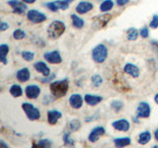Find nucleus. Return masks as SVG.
Wrapping results in <instances>:
<instances>
[{
	"instance_id": "nucleus-1",
	"label": "nucleus",
	"mask_w": 158,
	"mask_h": 148,
	"mask_svg": "<svg viewBox=\"0 0 158 148\" xmlns=\"http://www.w3.org/2000/svg\"><path fill=\"white\" fill-rule=\"evenodd\" d=\"M68 88H69V82L66 78L62 79V80L51 82V85H49V89H51L52 96L56 98H61L63 96H65L68 91Z\"/></svg>"
},
{
	"instance_id": "nucleus-2",
	"label": "nucleus",
	"mask_w": 158,
	"mask_h": 148,
	"mask_svg": "<svg viewBox=\"0 0 158 148\" xmlns=\"http://www.w3.org/2000/svg\"><path fill=\"white\" fill-rule=\"evenodd\" d=\"M65 25H64L63 22L61 21H53L48 28V36L49 37V39H58L61 35L65 32Z\"/></svg>"
},
{
	"instance_id": "nucleus-3",
	"label": "nucleus",
	"mask_w": 158,
	"mask_h": 148,
	"mask_svg": "<svg viewBox=\"0 0 158 148\" xmlns=\"http://www.w3.org/2000/svg\"><path fill=\"white\" fill-rule=\"evenodd\" d=\"M108 57V48L105 44L99 43L93 48L92 51V58L97 63H103Z\"/></svg>"
},
{
	"instance_id": "nucleus-4",
	"label": "nucleus",
	"mask_w": 158,
	"mask_h": 148,
	"mask_svg": "<svg viewBox=\"0 0 158 148\" xmlns=\"http://www.w3.org/2000/svg\"><path fill=\"white\" fill-rule=\"evenodd\" d=\"M22 109L30 121H37L41 117V112L38 108L30 103H23Z\"/></svg>"
},
{
	"instance_id": "nucleus-5",
	"label": "nucleus",
	"mask_w": 158,
	"mask_h": 148,
	"mask_svg": "<svg viewBox=\"0 0 158 148\" xmlns=\"http://www.w3.org/2000/svg\"><path fill=\"white\" fill-rule=\"evenodd\" d=\"M111 19H112V16L110 14H104V15H101V16L95 17L92 21V27L94 30L103 29L109 23V21H111Z\"/></svg>"
},
{
	"instance_id": "nucleus-6",
	"label": "nucleus",
	"mask_w": 158,
	"mask_h": 148,
	"mask_svg": "<svg viewBox=\"0 0 158 148\" xmlns=\"http://www.w3.org/2000/svg\"><path fill=\"white\" fill-rule=\"evenodd\" d=\"M27 18L30 22L34 24L43 23L47 20V16L44 13L38 11V10H30L27 13Z\"/></svg>"
},
{
	"instance_id": "nucleus-7",
	"label": "nucleus",
	"mask_w": 158,
	"mask_h": 148,
	"mask_svg": "<svg viewBox=\"0 0 158 148\" xmlns=\"http://www.w3.org/2000/svg\"><path fill=\"white\" fill-rule=\"evenodd\" d=\"M151 113V108L149 104L146 102H140L138 104L137 110H136V116L139 118H147L150 117Z\"/></svg>"
},
{
	"instance_id": "nucleus-8",
	"label": "nucleus",
	"mask_w": 158,
	"mask_h": 148,
	"mask_svg": "<svg viewBox=\"0 0 158 148\" xmlns=\"http://www.w3.org/2000/svg\"><path fill=\"white\" fill-rule=\"evenodd\" d=\"M47 8H48L52 12H57L59 9L60 10H66L69 7V3H67L64 0H57V1L48 2L46 4Z\"/></svg>"
},
{
	"instance_id": "nucleus-9",
	"label": "nucleus",
	"mask_w": 158,
	"mask_h": 148,
	"mask_svg": "<svg viewBox=\"0 0 158 148\" xmlns=\"http://www.w3.org/2000/svg\"><path fill=\"white\" fill-rule=\"evenodd\" d=\"M44 58L46 60L52 64H59L62 62V58L59 51H48L44 54Z\"/></svg>"
},
{
	"instance_id": "nucleus-10",
	"label": "nucleus",
	"mask_w": 158,
	"mask_h": 148,
	"mask_svg": "<svg viewBox=\"0 0 158 148\" xmlns=\"http://www.w3.org/2000/svg\"><path fill=\"white\" fill-rule=\"evenodd\" d=\"M25 2H21L19 0H10L8 1V5L12 8L13 13L15 14H23L27 10V5L24 4Z\"/></svg>"
},
{
	"instance_id": "nucleus-11",
	"label": "nucleus",
	"mask_w": 158,
	"mask_h": 148,
	"mask_svg": "<svg viewBox=\"0 0 158 148\" xmlns=\"http://www.w3.org/2000/svg\"><path fill=\"white\" fill-rule=\"evenodd\" d=\"M105 132H106V130L103 126H97L95 128H93L90 132V134L88 136V140L91 143H95L99 140V138L102 135L105 134Z\"/></svg>"
},
{
	"instance_id": "nucleus-12",
	"label": "nucleus",
	"mask_w": 158,
	"mask_h": 148,
	"mask_svg": "<svg viewBox=\"0 0 158 148\" xmlns=\"http://www.w3.org/2000/svg\"><path fill=\"white\" fill-rule=\"evenodd\" d=\"M112 125L116 130L123 131V132L128 131V130H130V128H131L130 121H128L127 120H125V118H122V120H118V121H113Z\"/></svg>"
},
{
	"instance_id": "nucleus-13",
	"label": "nucleus",
	"mask_w": 158,
	"mask_h": 148,
	"mask_svg": "<svg viewBox=\"0 0 158 148\" xmlns=\"http://www.w3.org/2000/svg\"><path fill=\"white\" fill-rule=\"evenodd\" d=\"M25 93L29 99H37L41 94V88L37 85H29L25 89Z\"/></svg>"
},
{
	"instance_id": "nucleus-14",
	"label": "nucleus",
	"mask_w": 158,
	"mask_h": 148,
	"mask_svg": "<svg viewBox=\"0 0 158 148\" xmlns=\"http://www.w3.org/2000/svg\"><path fill=\"white\" fill-rule=\"evenodd\" d=\"M123 71H125L127 74H128V75H131V77H133V78H137L138 76H139V74H140L139 68H138L136 65H135V64H132V63H127L126 65L123 66Z\"/></svg>"
},
{
	"instance_id": "nucleus-15",
	"label": "nucleus",
	"mask_w": 158,
	"mask_h": 148,
	"mask_svg": "<svg viewBox=\"0 0 158 148\" xmlns=\"http://www.w3.org/2000/svg\"><path fill=\"white\" fill-rule=\"evenodd\" d=\"M83 100L84 99L82 98L81 95H79V94H72L69 98V104H70V106L75 109V110H78V109L82 108V105H83Z\"/></svg>"
},
{
	"instance_id": "nucleus-16",
	"label": "nucleus",
	"mask_w": 158,
	"mask_h": 148,
	"mask_svg": "<svg viewBox=\"0 0 158 148\" xmlns=\"http://www.w3.org/2000/svg\"><path fill=\"white\" fill-rule=\"evenodd\" d=\"M34 68L36 69L38 72L42 73L44 77H48V76H49V74H51V70H49L48 66L44 61L36 62L34 64Z\"/></svg>"
},
{
	"instance_id": "nucleus-17",
	"label": "nucleus",
	"mask_w": 158,
	"mask_h": 148,
	"mask_svg": "<svg viewBox=\"0 0 158 148\" xmlns=\"http://www.w3.org/2000/svg\"><path fill=\"white\" fill-rule=\"evenodd\" d=\"M61 117H62V113L56 110H52V111L48 112V121L49 125H52L57 123V121H59V118Z\"/></svg>"
},
{
	"instance_id": "nucleus-18",
	"label": "nucleus",
	"mask_w": 158,
	"mask_h": 148,
	"mask_svg": "<svg viewBox=\"0 0 158 148\" xmlns=\"http://www.w3.org/2000/svg\"><path fill=\"white\" fill-rule=\"evenodd\" d=\"M92 9H93V4L91 2H87V1L80 2L75 8L76 12L79 14H85L89 11H91Z\"/></svg>"
},
{
	"instance_id": "nucleus-19",
	"label": "nucleus",
	"mask_w": 158,
	"mask_h": 148,
	"mask_svg": "<svg viewBox=\"0 0 158 148\" xmlns=\"http://www.w3.org/2000/svg\"><path fill=\"white\" fill-rule=\"evenodd\" d=\"M84 100H85L86 104L89 106H96L99 103H101L103 101V98L101 96L87 94V95H85V97H84Z\"/></svg>"
},
{
	"instance_id": "nucleus-20",
	"label": "nucleus",
	"mask_w": 158,
	"mask_h": 148,
	"mask_svg": "<svg viewBox=\"0 0 158 148\" xmlns=\"http://www.w3.org/2000/svg\"><path fill=\"white\" fill-rule=\"evenodd\" d=\"M30 76H31V74H30V70L27 67L20 69L16 74V77L18 79V81L20 82H27L30 79Z\"/></svg>"
},
{
	"instance_id": "nucleus-21",
	"label": "nucleus",
	"mask_w": 158,
	"mask_h": 148,
	"mask_svg": "<svg viewBox=\"0 0 158 148\" xmlns=\"http://www.w3.org/2000/svg\"><path fill=\"white\" fill-rule=\"evenodd\" d=\"M151 140V133L150 131H143L141 132L139 135H138V143L140 145H145L148 142Z\"/></svg>"
},
{
	"instance_id": "nucleus-22",
	"label": "nucleus",
	"mask_w": 158,
	"mask_h": 148,
	"mask_svg": "<svg viewBox=\"0 0 158 148\" xmlns=\"http://www.w3.org/2000/svg\"><path fill=\"white\" fill-rule=\"evenodd\" d=\"M131 138L130 137H120V138H115L114 139V144L116 147H125L131 144Z\"/></svg>"
},
{
	"instance_id": "nucleus-23",
	"label": "nucleus",
	"mask_w": 158,
	"mask_h": 148,
	"mask_svg": "<svg viewBox=\"0 0 158 148\" xmlns=\"http://www.w3.org/2000/svg\"><path fill=\"white\" fill-rule=\"evenodd\" d=\"M0 52H1V62L3 64H7L8 61H7V54L9 52V47L8 44L6 43H2L1 46H0Z\"/></svg>"
},
{
	"instance_id": "nucleus-24",
	"label": "nucleus",
	"mask_w": 158,
	"mask_h": 148,
	"mask_svg": "<svg viewBox=\"0 0 158 148\" xmlns=\"http://www.w3.org/2000/svg\"><path fill=\"white\" fill-rule=\"evenodd\" d=\"M71 19H72L73 27H75L76 29H82L84 27V21L79 16H77V15L72 14L71 15Z\"/></svg>"
},
{
	"instance_id": "nucleus-25",
	"label": "nucleus",
	"mask_w": 158,
	"mask_h": 148,
	"mask_svg": "<svg viewBox=\"0 0 158 148\" xmlns=\"http://www.w3.org/2000/svg\"><path fill=\"white\" fill-rule=\"evenodd\" d=\"M10 94L15 97V98H18V97H21L23 95V90L21 86L19 85H16V84H14V85L11 86V88H10Z\"/></svg>"
},
{
	"instance_id": "nucleus-26",
	"label": "nucleus",
	"mask_w": 158,
	"mask_h": 148,
	"mask_svg": "<svg viewBox=\"0 0 158 148\" xmlns=\"http://www.w3.org/2000/svg\"><path fill=\"white\" fill-rule=\"evenodd\" d=\"M114 7V2L113 0H105L101 5H100V10L102 12H108Z\"/></svg>"
},
{
	"instance_id": "nucleus-27",
	"label": "nucleus",
	"mask_w": 158,
	"mask_h": 148,
	"mask_svg": "<svg viewBox=\"0 0 158 148\" xmlns=\"http://www.w3.org/2000/svg\"><path fill=\"white\" fill-rule=\"evenodd\" d=\"M139 32L135 28H130L127 30V39L128 41H135L137 39Z\"/></svg>"
},
{
	"instance_id": "nucleus-28",
	"label": "nucleus",
	"mask_w": 158,
	"mask_h": 148,
	"mask_svg": "<svg viewBox=\"0 0 158 148\" xmlns=\"http://www.w3.org/2000/svg\"><path fill=\"white\" fill-rule=\"evenodd\" d=\"M91 81L94 87H100L101 84L103 83V78L100 74H94L91 77Z\"/></svg>"
},
{
	"instance_id": "nucleus-29",
	"label": "nucleus",
	"mask_w": 158,
	"mask_h": 148,
	"mask_svg": "<svg viewBox=\"0 0 158 148\" xmlns=\"http://www.w3.org/2000/svg\"><path fill=\"white\" fill-rule=\"evenodd\" d=\"M52 145V142L47 139V138H44V139H41L38 143H35L34 147H51Z\"/></svg>"
},
{
	"instance_id": "nucleus-30",
	"label": "nucleus",
	"mask_w": 158,
	"mask_h": 148,
	"mask_svg": "<svg viewBox=\"0 0 158 148\" xmlns=\"http://www.w3.org/2000/svg\"><path fill=\"white\" fill-rule=\"evenodd\" d=\"M80 127H81V122L78 120H73L69 122V130H70V131H73V132L77 131Z\"/></svg>"
},
{
	"instance_id": "nucleus-31",
	"label": "nucleus",
	"mask_w": 158,
	"mask_h": 148,
	"mask_svg": "<svg viewBox=\"0 0 158 148\" xmlns=\"http://www.w3.org/2000/svg\"><path fill=\"white\" fill-rule=\"evenodd\" d=\"M111 107L114 111H116V112H120L123 107V103L120 100H114L112 103H111Z\"/></svg>"
},
{
	"instance_id": "nucleus-32",
	"label": "nucleus",
	"mask_w": 158,
	"mask_h": 148,
	"mask_svg": "<svg viewBox=\"0 0 158 148\" xmlns=\"http://www.w3.org/2000/svg\"><path fill=\"white\" fill-rule=\"evenodd\" d=\"M62 139H63L64 145H66V146H74V145H75V142H74V140L70 137L69 133H65V134L63 135Z\"/></svg>"
},
{
	"instance_id": "nucleus-33",
	"label": "nucleus",
	"mask_w": 158,
	"mask_h": 148,
	"mask_svg": "<svg viewBox=\"0 0 158 148\" xmlns=\"http://www.w3.org/2000/svg\"><path fill=\"white\" fill-rule=\"evenodd\" d=\"M25 37H26V33L21 29H17L13 32V38L15 39H22Z\"/></svg>"
},
{
	"instance_id": "nucleus-34",
	"label": "nucleus",
	"mask_w": 158,
	"mask_h": 148,
	"mask_svg": "<svg viewBox=\"0 0 158 148\" xmlns=\"http://www.w3.org/2000/svg\"><path fill=\"white\" fill-rule=\"evenodd\" d=\"M34 56H35V53L33 51H23L22 52V57L25 59L26 61H32L34 59Z\"/></svg>"
},
{
	"instance_id": "nucleus-35",
	"label": "nucleus",
	"mask_w": 158,
	"mask_h": 148,
	"mask_svg": "<svg viewBox=\"0 0 158 148\" xmlns=\"http://www.w3.org/2000/svg\"><path fill=\"white\" fill-rule=\"evenodd\" d=\"M149 26H150V28H152V29H156V28H158V15H154V16H153V18H152V20H151V22H150V24H149Z\"/></svg>"
},
{
	"instance_id": "nucleus-36",
	"label": "nucleus",
	"mask_w": 158,
	"mask_h": 148,
	"mask_svg": "<svg viewBox=\"0 0 158 148\" xmlns=\"http://www.w3.org/2000/svg\"><path fill=\"white\" fill-rule=\"evenodd\" d=\"M139 35H140L142 38L146 39V38L149 37V30H148V28H146V27H143L142 29H140Z\"/></svg>"
},
{
	"instance_id": "nucleus-37",
	"label": "nucleus",
	"mask_w": 158,
	"mask_h": 148,
	"mask_svg": "<svg viewBox=\"0 0 158 148\" xmlns=\"http://www.w3.org/2000/svg\"><path fill=\"white\" fill-rule=\"evenodd\" d=\"M150 44H151V47L153 49V51H154L158 56V41H151Z\"/></svg>"
},
{
	"instance_id": "nucleus-38",
	"label": "nucleus",
	"mask_w": 158,
	"mask_h": 148,
	"mask_svg": "<svg viewBox=\"0 0 158 148\" xmlns=\"http://www.w3.org/2000/svg\"><path fill=\"white\" fill-rule=\"evenodd\" d=\"M9 28V25L7 23L5 22H1V24H0V31H6V30Z\"/></svg>"
},
{
	"instance_id": "nucleus-39",
	"label": "nucleus",
	"mask_w": 158,
	"mask_h": 148,
	"mask_svg": "<svg viewBox=\"0 0 158 148\" xmlns=\"http://www.w3.org/2000/svg\"><path fill=\"white\" fill-rule=\"evenodd\" d=\"M128 1H130V0H117V4L118 6H123V5L128 3Z\"/></svg>"
},
{
	"instance_id": "nucleus-40",
	"label": "nucleus",
	"mask_w": 158,
	"mask_h": 148,
	"mask_svg": "<svg viewBox=\"0 0 158 148\" xmlns=\"http://www.w3.org/2000/svg\"><path fill=\"white\" fill-rule=\"evenodd\" d=\"M54 76H56V74H52V76H48V77H46V79H42V82H43V83L49 82V81L52 80V79H53V78H54Z\"/></svg>"
},
{
	"instance_id": "nucleus-41",
	"label": "nucleus",
	"mask_w": 158,
	"mask_h": 148,
	"mask_svg": "<svg viewBox=\"0 0 158 148\" xmlns=\"http://www.w3.org/2000/svg\"><path fill=\"white\" fill-rule=\"evenodd\" d=\"M22 1L25 3H28V4H32L34 2H36V0H22Z\"/></svg>"
},
{
	"instance_id": "nucleus-42",
	"label": "nucleus",
	"mask_w": 158,
	"mask_h": 148,
	"mask_svg": "<svg viewBox=\"0 0 158 148\" xmlns=\"http://www.w3.org/2000/svg\"><path fill=\"white\" fill-rule=\"evenodd\" d=\"M154 137H155V139L158 141V128L155 130V131H154Z\"/></svg>"
},
{
	"instance_id": "nucleus-43",
	"label": "nucleus",
	"mask_w": 158,
	"mask_h": 148,
	"mask_svg": "<svg viewBox=\"0 0 158 148\" xmlns=\"http://www.w3.org/2000/svg\"><path fill=\"white\" fill-rule=\"evenodd\" d=\"M154 102L157 104V105H158V93L156 94V95H155V97H154Z\"/></svg>"
},
{
	"instance_id": "nucleus-44",
	"label": "nucleus",
	"mask_w": 158,
	"mask_h": 148,
	"mask_svg": "<svg viewBox=\"0 0 158 148\" xmlns=\"http://www.w3.org/2000/svg\"><path fill=\"white\" fill-rule=\"evenodd\" d=\"M1 146H3V147H8L6 144H5V143L3 142V141H1Z\"/></svg>"
},
{
	"instance_id": "nucleus-45",
	"label": "nucleus",
	"mask_w": 158,
	"mask_h": 148,
	"mask_svg": "<svg viewBox=\"0 0 158 148\" xmlns=\"http://www.w3.org/2000/svg\"><path fill=\"white\" fill-rule=\"evenodd\" d=\"M64 1H66L67 3H71V2H73L74 0H64Z\"/></svg>"
}]
</instances>
